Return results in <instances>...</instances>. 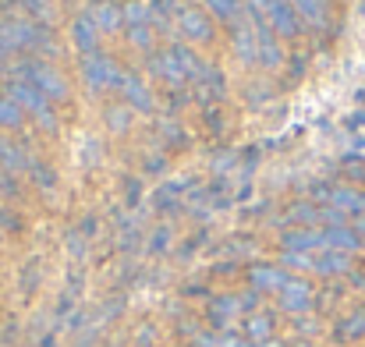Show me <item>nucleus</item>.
Here are the masks:
<instances>
[{"instance_id":"obj_19","label":"nucleus","mask_w":365,"mask_h":347,"mask_svg":"<svg viewBox=\"0 0 365 347\" xmlns=\"http://www.w3.org/2000/svg\"><path fill=\"white\" fill-rule=\"evenodd\" d=\"M245 305L242 298H220V301H213V316H238Z\"/></svg>"},{"instance_id":"obj_14","label":"nucleus","mask_w":365,"mask_h":347,"mask_svg":"<svg viewBox=\"0 0 365 347\" xmlns=\"http://www.w3.org/2000/svg\"><path fill=\"white\" fill-rule=\"evenodd\" d=\"M269 330H273L269 316H248V323H245V333H248L252 341H259V344L269 341Z\"/></svg>"},{"instance_id":"obj_13","label":"nucleus","mask_w":365,"mask_h":347,"mask_svg":"<svg viewBox=\"0 0 365 347\" xmlns=\"http://www.w3.org/2000/svg\"><path fill=\"white\" fill-rule=\"evenodd\" d=\"M153 71H160L167 82H181V78H185V68H181V57H178L174 46L153 57Z\"/></svg>"},{"instance_id":"obj_1","label":"nucleus","mask_w":365,"mask_h":347,"mask_svg":"<svg viewBox=\"0 0 365 347\" xmlns=\"http://www.w3.org/2000/svg\"><path fill=\"white\" fill-rule=\"evenodd\" d=\"M7 100L21 110V114H32L36 120H43L46 128H53V110H50V100L32 86V82H25V78H18V82H11L7 86Z\"/></svg>"},{"instance_id":"obj_9","label":"nucleus","mask_w":365,"mask_h":347,"mask_svg":"<svg viewBox=\"0 0 365 347\" xmlns=\"http://www.w3.org/2000/svg\"><path fill=\"white\" fill-rule=\"evenodd\" d=\"M121 96L128 100V107H135V110H153V93L145 89V82L138 75H124Z\"/></svg>"},{"instance_id":"obj_5","label":"nucleus","mask_w":365,"mask_h":347,"mask_svg":"<svg viewBox=\"0 0 365 347\" xmlns=\"http://www.w3.org/2000/svg\"><path fill=\"white\" fill-rule=\"evenodd\" d=\"M39 32L25 21H0V53H11V50H21V46H32Z\"/></svg>"},{"instance_id":"obj_2","label":"nucleus","mask_w":365,"mask_h":347,"mask_svg":"<svg viewBox=\"0 0 365 347\" xmlns=\"http://www.w3.org/2000/svg\"><path fill=\"white\" fill-rule=\"evenodd\" d=\"M18 71H25V82H32L50 103H53V100H68V82H64V75H61L53 64L32 61V64H21Z\"/></svg>"},{"instance_id":"obj_16","label":"nucleus","mask_w":365,"mask_h":347,"mask_svg":"<svg viewBox=\"0 0 365 347\" xmlns=\"http://www.w3.org/2000/svg\"><path fill=\"white\" fill-rule=\"evenodd\" d=\"M344 341H359L365 337V312H355V316H348L344 323H341V330H337Z\"/></svg>"},{"instance_id":"obj_21","label":"nucleus","mask_w":365,"mask_h":347,"mask_svg":"<svg viewBox=\"0 0 365 347\" xmlns=\"http://www.w3.org/2000/svg\"><path fill=\"white\" fill-rule=\"evenodd\" d=\"M131 43H135V46H149V43H153L149 29H145V25H135V29H131Z\"/></svg>"},{"instance_id":"obj_11","label":"nucleus","mask_w":365,"mask_h":347,"mask_svg":"<svg viewBox=\"0 0 365 347\" xmlns=\"http://www.w3.org/2000/svg\"><path fill=\"white\" fill-rule=\"evenodd\" d=\"M287 4L294 7V14H298L302 21H309V25H316V29L327 25V14H330L327 0H287Z\"/></svg>"},{"instance_id":"obj_3","label":"nucleus","mask_w":365,"mask_h":347,"mask_svg":"<svg viewBox=\"0 0 365 347\" xmlns=\"http://www.w3.org/2000/svg\"><path fill=\"white\" fill-rule=\"evenodd\" d=\"M82 78L93 89H121L124 86V71L103 53H86L82 57Z\"/></svg>"},{"instance_id":"obj_15","label":"nucleus","mask_w":365,"mask_h":347,"mask_svg":"<svg viewBox=\"0 0 365 347\" xmlns=\"http://www.w3.org/2000/svg\"><path fill=\"white\" fill-rule=\"evenodd\" d=\"M0 163L11 167V170H25V167H32L29 160H21V149H14V145L4 142V138H0Z\"/></svg>"},{"instance_id":"obj_7","label":"nucleus","mask_w":365,"mask_h":347,"mask_svg":"<svg viewBox=\"0 0 365 347\" xmlns=\"http://www.w3.org/2000/svg\"><path fill=\"white\" fill-rule=\"evenodd\" d=\"M280 309L291 312V316H302L312 309V287L305 280H291L284 291H280Z\"/></svg>"},{"instance_id":"obj_23","label":"nucleus","mask_w":365,"mask_h":347,"mask_svg":"<svg viewBox=\"0 0 365 347\" xmlns=\"http://www.w3.org/2000/svg\"><path fill=\"white\" fill-rule=\"evenodd\" d=\"M259 347H284L280 341H266V344H259Z\"/></svg>"},{"instance_id":"obj_17","label":"nucleus","mask_w":365,"mask_h":347,"mask_svg":"<svg viewBox=\"0 0 365 347\" xmlns=\"http://www.w3.org/2000/svg\"><path fill=\"white\" fill-rule=\"evenodd\" d=\"M206 7H210V14L227 18V21L242 14V0H206Z\"/></svg>"},{"instance_id":"obj_10","label":"nucleus","mask_w":365,"mask_h":347,"mask_svg":"<svg viewBox=\"0 0 365 347\" xmlns=\"http://www.w3.org/2000/svg\"><path fill=\"white\" fill-rule=\"evenodd\" d=\"M71 43L82 50V53H96V21L89 14H78L71 21Z\"/></svg>"},{"instance_id":"obj_18","label":"nucleus","mask_w":365,"mask_h":347,"mask_svg":"<svg viewBox=\"0 0 365 347\" xmlns=\"http://www.w3.org/2000/svg\"><path fill=\"white\" fill-rule=\"evenodd\" d=\"M21 117L25 114H21L7 96H0V128H18V124H21Z\"/></svg>"},{"instance_id":"obj_12","label":"nucleus","mask_w":365,"mask_h":347,"mask_svg":"<svg viewBox=\"0 0 365 347\" xmlns=\"http://www.w3.org/2000/svg\"><path fill=\"white\" fill-rule=\"evenodd\" d=\"M89 18L96 21V29H103V32H118V25L124 21V14H121V7L118 4H93L89 7Z\"/></svg>"},{"instance_id":"obj_4","label":"nucleus","mask_w":365,"mask_h":347,"mask_svg":"<svg viewBox=\"0 0 365 347\" xmlns=\"http://www.w3.org/2000/svg\"><path fill=\"white\" fill-rule=\"evenodd\" d=\"M248 280H252V287H255V291H277V294H280L294 276H291L284 266H252Z\"/></svg>"},{"instance_id":"obj_6","label":"nucleus","mask_w":365,"mask_h":347,"mask_svg":"<svg viewBox=\"0 0 365 347\" xmlns=\"http://www.w3.org/2000/svg\"><path fill=\"white\" fill-rule=\"evenodd\" d=\"M178 21H181V32H185L192 43H206V39H213V21H210V14H202L199 7H185Z\"/></svg>"},{"instance_id":"obj_22","label":"nucleus","mask_w":365,"mask_h":347,"mask_svg":"<svg viewBox=\"0 0 365 347\" xmlns=\"http://www.w3.org/2000/svg\"><path fill=\"white\" fill-rule=\"evenodd\" d=\"M351 174H355V177H362V181H365V163H362V167H351Z\"/></svg>"},{"instance_id":"obj_20","label":"nucleus","mask_w":365,"mask_h":347,"mask_svg":"<svg viewBox=\"0 0 365 347\" xmlns=\"http://www.w3.org/2000/svg\"><path fill=\"white\" fill-rule=\"evenodd\" d=\"M145 18H149V7H142V4H128V21H131V29H135V25H145Z\"/></svg>"},{"instance_id":"obj_8","label":"nucleus","mask_w":365,"mask_h":347,"mask_svg":"<svg viewBox=\"0 0 365 347\" xmlns=\"http://www.w3.org/2000/svg\"><path fill=\"white\" fill-rule=\"evenodd\" d=\"M351 269V255L348 252H316L312 255V273L319 276H337Z\"/></svg>"}]
</instances>
